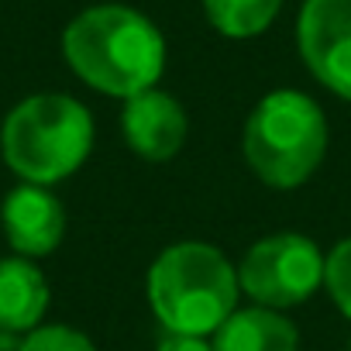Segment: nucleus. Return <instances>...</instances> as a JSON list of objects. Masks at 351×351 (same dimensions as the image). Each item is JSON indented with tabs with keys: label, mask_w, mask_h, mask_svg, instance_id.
Segmentation results:
<instances>
[{
	"label": "nucleus",
	"mask_w": 351,
	"mask_h": 351,
	"mask_svg": "<svg viewBox=\"0 0 351 351\" xmlns=\"http://www.w3.org/2000/svg\"><path fill=\"white\" fill-rule=\"evenodd\" d=\"M62 59L90 90L131 100L158 86L165 38L148 14L128 4H93L66 25Z\"/></svg>",
	"instance_id": "f257e3e1"
},
{
	"label": "nucleus",
	"mask_w": 351,
	"mask_h": 351,
	"mask_svg": "<svg viewBox=\"0 0 351 351\" xmlns=\"http://www.w3.org/2000/svg\"><path fill=\"white\" fill-rule=\"evenodd\" d=\"M145 296L169 334L210 337L238 310V265L207 241H176L152 262Z\"/></svg>",
	"instance_id": "f03ea898"
},
{
	"label": "nucleus",
	"mask_w": 351,
	"mask_h": 351,
	"mask_svg": "<svg viewBox=\"0 0 351 351\" xmlns=\"http://www.w3.org/2000/svg\"><path fill=\"white\" fill-rule=\"evenodd\" d=\"M0 152L21 183L56 186L90 158L93 114L69 93L25 97L0 124Z\"/></svg>",
	"instance_id": "7ed1b4c3"
},
{
	"label": "nucleus",
	"mask_w": 351,
	"mask_h": 351,
	"mask_svg": "<svg viewBox=\"0 0 351 351\" xmlns=\"http://www.w3.org/2000/svg\"><path fill=\"white\" fill-rule=\"evenodd\" d=\"M327 114L300 90L265 93L241 131V155L269 190H296L327 158Z\"/></svg>",
	"instance_id": "20e7f679"
},
{
	"label": "nucleus",
	"mask_w": 351,
	"mask_h": 351,
	"mask_svg": "<svg viewBox=\"0 0 351 351\" xmlns=\"http://www.w3.org/2000/svg\"><path fill=\"white\" fill-rule=\"evenodd\" d=\"M238 286L255 306H300L324 286V252L313 238L296 231L265 234L245 252Z\"/></svg>",
	"instance_id": "39448f33"
},
{
	"label": "nucleus",
	"mask_w": 351,
	"mask_h": 351,
	"mask_svg": "<svg viewBox=\"0 0 351 351\" xmlns=\"http://www.w3.org/2000/svg\"><path fill=\"white\" fill-rule=\"evenodd\" d=\"M296 49L324 90L351 100V0H303Z\"/></svg>",
	"instance_id": "423d86ee"
},
{
	"label": "nucleus",
	"mask_w": 351,
	"mask_h": 351,
	"mask_svg": "<svg viewBox=\"0 0 351 351\" xmlns=\"http://www.w3.org/2000/svg\"><path fill=\"white\" fill-rule=\"evenodd\" d=\"M190 134L186 107L172 93L152 86L124 100L121 110V138L145 162H172L183 152Z\"/></svg>",
	"instance_id": "0eeeda50"
},
{
	"label": "nucleus",
	"mask_w": 351,
	"mask_h": 351,
	"mask_svg": "<svg viewBox=\"0 0 351 351\" xmlns=\"http://www.w3.org/2000/svg\"><path fill=\"white\" fill-rule=\"evenodd\" d=\"M0 224H4L8 245L21 258H45L66 238V207L49 186L21 183L0 204Z\"/></svg>",
	"instance_id": "6e6552de"
},
{
	"label": "nucleus",
	"mask_w": 351,
	"mask_h": 351,
	"mask_svg": "<svg viewBox=\"0 0 351 351\" xmlns=\"http://www.w3.org/2000/svg\"><path fill=\"white\" fill-rule=\"evenodd\" d=\"M49 279L32 258H0V330L28 334L42 327L49 310Z\"/></svg>",
	"instance_id": "1a4fd4ad"
},
{
	"label": "nucleus",
	"mask_w": 351,
	"mask_h": 351,
	"mask_svg": "<svg viewBox=\"0 0 351 351\" xmlns=\"http://www.w3.org/2000/svg\"><path fill=\"white\" fill-rule=\"evenodd\" d=\"M214 351H300V330L282 310L252 303L214 330Z\"/></svg>",
	"instance_id": "9d476101"
},
{
	"label": "nucleus",
	"mask_w": 351,
	"mask_h": 351,
	"mask_svg": "<svg viewBox=\"0 0 351 351\" xmlns=\"http://www.w3.org/2000/svg\"><path fill=\"white\" fill-rule=\"evenodd\" d=\"M279 11L282 0H204L207 25L231 42L258 38L262 32L272 28Z\"/></svg>",
	"instance_id": "9b49d317"
},
{
	"label": "nucleus",
	"mask_w": 351,
	"mask_h": 351,
	"mask_svg": "<svg viewBox=\"0 0 351 351\" xmlns=\"http://www.w3.org/2000/svg\"><path fill=\"white\" fill-rule=\"evenodd\" d=\"M324 289L330 303L351 320V238H341L324 255Z\"/></svg>",
	"instance_id": "f8f14e48"
},
{
	"label": "nucleus",
	"mask_w": 351,
	"mask_h": 351,
	"mask_svg": "<svg viewBox=\"0 0 351 351\" xmlns=\"http://www.w3.org/2000/svg\"><path fill=\"white\" fill-rule=\"evenodd\" d=\"M18 351H97V344L69 324H42L21 337Z\"/></svg>",
	"instance_id": "ddd939ff"
},
{
	"label": "nucleus",
	"mask_w": 351,
	"mask_h": 351,
	"mask_svg": "<svg viewBox=\"0 0 351 351\" xmlns=\"http://www.w3.org/2000/svg\"><path fill=\"white\" fill-rule=\"evenodd\" d=\"M155 351H214V344L207 337H190V334H169L155 344Z\"/></svg>",
	"instance_id": "4468645a"
},
{
	"label": "nucleus",
	"mask_w": 351,
	"mask_h": 351,
	"mask_svg": "<svg viewBox=\"0 0 351 351\" xmlns=\"http://www.w3.org/2000/svg\"><path fill=\"white\" fill-rule=\"evenodd\" d=\"M21 348V334H8L0 330V351H18Z\"/></svg>",
	"instance_id": "2eb2a0df"
},
{
	"label": "nucleus",
	"mask_w": 351,
	"mask_h": 351,
	"mask_svg": "<svg viewBox=\"0 0 351 351\" xmlns=\"http://www.w3.org/2000/svg\"><path fill=\"white\" fill-rule=\"evenodd\" d=\"M344 351H351V337H348V344H344Z\"/></svg>",
	"instance_id": "dca6fc26"
}]
</instances>
